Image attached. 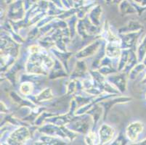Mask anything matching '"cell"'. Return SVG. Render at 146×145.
Wrapping results in <instances>:
<instances>
[{"mask_svg": "<svg viewBox=\"0 0 146 145\" xmlns=\"http://www.w3.org/2000/svg\"><path fill=\"white\" fill-rule=\"evenodd\" d=\"M145 65H146V58H145Z\"/></svg>", "mask_w": 146, "mask_h": 145, "instance_id": "cell-3", "label": "cell"}, {"mask_svg": "<svg viewBox=\"0 0 146 145\" xmlns=\"http://www.w3.org/2000/svg\"><path fill=\"white\" fill-rule=\"evenodd\" d=\"M143 124L140 122H136L130 125L127 128V136L131 140H135L138 134L143 131Z\"/></svg>", "mask_w": 146, "mask_h": 145, "instance_id": "cell-1", "label": "cell"}, {"mask_svg": "<svg viewBox=\"0 0 146 145\" xmlns=\"http://www.w3.org/2000/svg\"><path fill=\"white\" fill-rule=\"evenodd\" d=\"M146 52V37L145 38V39L143 40V44H141L140 48V56L141 58H143V56L145 55Z\"/></svg>", "mask_w": 146, "mask_h": 145, "instance_id": "cell-2", "label": "cell"}]
</instances>
